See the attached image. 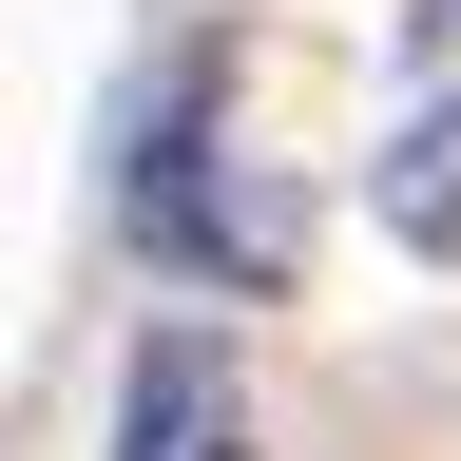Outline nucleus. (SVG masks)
<instances>
[{
	"mask_svg": "<svg viewBox=\"0 0 461 461\" xmlns=\"http://www.w3.org/2000/svg\"><path fill=\"white\" fill-rule=\"evenodd\" d=\"M384 230H403V250H423V269L461 250V96H442V115H423V135H403V154H384Z\"/></svg>",
	"mask_w": 461,
	"mask_h": 461,
	"instance_id": "obj_2",
	"label": "nucleus"
},
{
	"mask_svg": "<svg viewBox=\"0 0 461 461\" xmlns=\"http://www.w3.org/2000/svg\"><path fill=\"white\" fill-rule=\"evenodd\" d=\"M115 461H269L230 327H135V366H115Z\"/></svg>",
	"mask_w": 461,
	"mask_h": 461,
	"instance_id": "obj_1",
	"label": "nucleus"
}]
</instances>
